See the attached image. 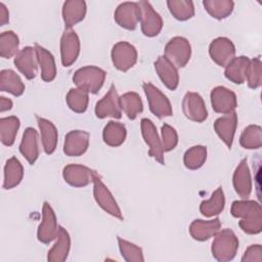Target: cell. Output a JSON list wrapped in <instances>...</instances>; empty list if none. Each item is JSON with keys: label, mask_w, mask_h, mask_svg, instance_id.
<instances>
[{"label": "cell", "mask_w": 262, "mask_h": 262, "mask_svg": "<svg viewBox=\"0 0 262 262\" xmlns=\"http://www.w3.org/2000/svg\"><path fill=\"white\" fill-rule=\"evenodd\" d=\"M36 55L38 59V64L41 68V77L45 82H51L56 76V66L53 55L44 47L39 44H35Z\"/></svg>", "instance_id": "obj_27"}, {"label": "cell", "mask_w": 262, "mask_h": 262, "mask_svg": "<svg viewBox=\"0 0 262 262\" xmlns=\"http://www.w3.org/2000/svg\"><path fill=\"white\" fill-rule=\"evenodd\" d=\"M86 2L82 0H69L62 5V18L67 29L84 19L86 14Z\"/></svg>", "instance_id": "obj_23"}, {"label": "cell", "mask_w": 262, "mask_h": 262, "mask_svg": "<svg viewBox=\"0 0 262 262\" xmlns=\"http://www.w3.org/2000/svg\"><path fill=\"white\" fill-rule=\"evenodd\" d=\"M112 61L119 71L126 72L137 61V51L135 47L128 42H118L112 49Z\"/></svg>", "instance_id": "obj_7"}, {"label": "cell", "mask_w": 262, "mask_h": 262, "mask_svg": "<svg viewBox=\"0 0 262 262\" xmlns=\"http://www.w3.org/2000/svg\"><path fill=\"white\" fill-rule=\"evenodd\" d=\"M93 195L98 206L106 213L120 220L123 219L122 212L115 198L113 196L106 185L101 181L98 175L95 176V178L93 179Z\"/></svg>", "instance_id": "obj_6"}, {"label": "cell", "mask_w": 262, "mask_h": 262, "mask_svg": "<svg viewBox=\"0 0 262 262\" xmlns=\"http://www.w3.org/2000/svg\"><path fill=\"white\" fill-rule=\"evenodd\" d=\"M12 100L9 99V98H6L4 96H1L0 97V112L1 113H4L6 111H9L12 108Z\"/></svg>", "instance_id": "obj_47"}, {"label": "cell", "mask_w": 262, "mask_h": 262, "mask_svg": "<svg viewBox=\"0 0 262 262\" xmlns=\"http://www.w3.org/2000/svg\"><path fill=\"white\" fill-rule=\"evenodd\" d=\"M24 177V168L19 160L15 157L8 159L4 166L3 188L11 189L18 185Z\"/></svg>", "instance_id": "obj_30"}, {"label": "cell", "mask_w": 262, "mask_h": 262, "mask_svg": "<svg viewBox=\"0 0 262 262\" xmlns=\"http://www.w3.org/2000/svg\"><path fill=\"white\" fill-rule=\"evenodd\" d=\"M19 151L29 162L33 165L39 157V144H38V133L32 128L28 127L24 134L19 144Z\"/></svg>", "instance_id": "obj_26"}, {"label": "cell", "mask_w": 262, "mask_h": 262, "mask_svg": "<svg viewBox=\"0 0 262 262\" xmlns=\"http://www.w3.org/2000/svg\"><path fill=\"white\" fill-rule=\"evenodd\" d=\"M233 186L236 193L242 199H248L250 196L252 191V181L251 174L247 165V159L242 160L234 171Z\"/></svg>", "instance_id": "obj_25"}, {"label": "cell", "mask_w": 262, "mask_h": 262, "mask_svg": "<svg viewBox=\"0 0 262 262\" xmlns=\"http://www.w3.org/2000/svg\"><path fill=\"white\" fill-rule=\"evenodd\" d=\"M141 18V9L138 2L121 3L115 11L116 23L127 30H134Z\"/></svg>", "instance_id": "obj_11"}, {"label": "cell", "mask_w": 262, "mask_h": 262, "mask_svg": "<svg viewBox=\"0 0 262 262\" xmlns=\"http://www.w3.org/2000/svg\"><path fill=\"white\" fill-rule=\"evenodd\" d=\"M119 248L121 255L127 262H142L144 261L143 254L141 248L137 247L136 245L125 241L121 237H118Z\"/></svg>", "instance_id": "obj_42"}, {"label": "cell", "mask_w": 262, "mask_h": 262, "mask_svg": "<svg viewBox=\"0 0 262 262\" xmlns=\"http://www.w3.org/2000/svg\"><path fill=\"white\" fill-rule=\"evenodd\" d=\"M191 47L187 39L183 37L172 38L165 47V57L175 67L183 68L189 60Z\"/></svg>", "instance_id": "obj_4"}, {"label": "cell", "mask_w": 262, "mask_h": 262, "mask_svg": "<svg viewBox=\"0 0 262 262\" xmlns=\"http://www.w3.org/2000/svg\"><path fill=\"white\" fill-rule=\"evenodd\" d=\"M88 92L80 89L73 88L67 94L68 106L75 113H84L88 106Z\"/></svg>", "instance_id": "obj_40"}, {"label": "cell", "mask_w": 262, "mask_h": 262, "mask_svg": "<svg viewBox=\"0 0 262 262\" xmlns=\"http://www.w3.org/2000/svg\"><path fill=\"white\" fill-rule=\"evenodd\" d=\"M19 126V119L15 116L0 119V139L4 145L11 146L14 143Z\"/></svg>", "instance_id": "obj_32"}, {"label": "cell", "mask_w": 262, "mask_h": 262, "mask_svg": "<svg viewBox=\"0 0 262 262\" xmlns=\"http://www.w3.org/2000/svg\"><path fill=\"white\" fill-rule=\"evenodd\" d=\"M231 215L242 218L238 222L242 230L249 234H256L261 231L262 218L261 206L254 201H234L231 205Z\"/></svg>", "instance_id": "obj_1"}, {"label": "cell", "mask_w": 262, "mask_h": 262, "mask_svg": "<svg viewBox=\"0 0 262 262\" xmlns=\"http://www.w3.org/2000/svg\"><path fill=\"white\" fill-rule=\"evenodd\" d=\"M80 53V40L72 29H67L60 39V55L63 67L72 66Z\"/></svg>", "instance_id": "obj_16"}, {"label": "cell", "mask_w": 262, "mask_h": 262, "mask_svg": "<svg viewBox=\"0 0 262 262\" xmlns=\"http://www.w3.org/2000/svg\"><path fill=\"white\" fill-rule=\"evenodd\" d=\"M126 128L123 124L115 121H110L102 132L103 141L110 146H120L126 139Z\"/></svg>", "instance_id": "obj_33"}, {"label": "cell", "mask_w": 262, "mask_h": 262, "mask_svg": "<svg viewBox=\"0 0 262 262\" xmlns=\"http://www.w3.org/2000/svg\"><path fill=\"white\" fill-rule=\"evenodd\" d=\"M89 145V133L83 130L70 131L64 139L63 152L70 157L83 155Z\"/></svg>", "instance_id": "obj_19"}, {"label": "cell", "mask_w": 262, "mask_h": 262, "mask_svg": "<svg viewBox=\"0 0 262 262\" xmlns=\"http://www.w3.org/2000/svg\"><path fill=\"white\" fill-rule=\"evenodd\" d=\"M210 97L213 110L219 114L226 115L232 113L237 105L234 92L223 86L215 87L211 91Z\"/></svg>", "instance_id": "obj_15"}, {"label": "cell", "mask_w": 262, "mask_h": 262, "mask_svg": "<svg viewBox=\"0 0 262 262\" xmlns=\"http://www.w3.org/2000/svg\"><path fill=\"white\" fill-rule=\"evenodd\" d=\"M63 179L67 183L75 187H83L93 182L97 174L90 168L82 165L71 164L63 168Z\"/></svg>", "instance_id": "obj_13"}, {"label": "cell", "mask_w": 262, "mask_h": 262, "mask_svg": "<svg viewBox=\"0 0 262 262\" xmlns=\"http://www.w3.org/2000/svg\"><path fill=\"white\" fill-rule=\"evenodd\" d=\"M155 69L161 81L170 90H175L179 84L177 68L165 56H159L155 61Z\"/></svg>", "instance_id": "obj_21"}, {"label": "cell", "mask_w": 262, "mask_h": 262, "mask_svg": "<svg viewBox=\"0 0 262 262\" xmlns=\"http://www.w3.org/2000/svg\"><path fill=\"white\" fill-rule=\"evenodd\" d=\"M203 5L212 17L223 19L232 12L234 3L230 0H206Z\"/></svg>", "instance_id": "obj_36"}, {"label": "cell", "mask_w": 262, "mask_h": 262, "mask_svg": "<svg viewBox=\"0 0 262 262\" xmlns=\"http://www.w3.org/2000/svg\"><path fill=\"white\" fill-rule=\"evenodd\" d=\"M236 124L237 117L234 112L218 118L214 123V129L217 135L227 145L228 148H230L232 145Z\"/></svg>", "instance_id": "obj_20"}, {"label": "cell", "mask_w": 262, "mask_h": 262, "mask_svg": "<svg viewBox=\"0 0 262 262\" xmlns=\"http://www.w3.org/2000/svg\"><path fill=\"white\" fill-rule=\"evenodd\" d=\"M207 159V148L203 145H195L187 149L183 157L184 165L187 169L195 170L201 168Z\"/></svg>", "instance_id": "obj_39"}, {"label": "cell", "mask_w": 262, "mask_h": 262, "mask_svg": "<svg viewBox=\"0 0 262 262\" xmlns=\"http://www.w3.org/2000/svg\"><path fill=\"white\" fill-rule=\"evenodd\" d=\"M167 5L171 14L178 20L189 19L194 14V6L192 1L170 0L167 1Z\"/></svg>", "instance_id": "obj_38"}, {"label": "cell", "mask_w": 262, "mask_h": 262, "mask_svg": "<svg viewBox=\"0 0 262 262\" xmlns=\"http://www.w3.org/2000/svg\"><path fill=\"white\" fill-rule=\"evenodd\" d=\"M246 80L250 88L255 89L261 85V60L259 56L250 61Z\"/></svg>", "instance_id": "obj_43"}, {"label": "cell", "mask_w": 262, "mask_h": 262, "mask_svg": "<svg viewBox=\"0 0 262 262\" xmlns=\"http://www.w3.org/2000/svg\"><path fill=\"white\" fill-rule=\"evenodd\" d=\"M249 64L250 59L247 56L234 57L225 67L224 75L226 79L235 84L244 83L246 81Z\"/></svg>", "instance_id": "obj_29"}, {"label": "cell", "mask_w": 262, "mask_h": 262, "mask_svg": "<svg viewBox=\"0 0 262 262\" xmlns=\"http://www.w3.org/2000/svg\"><path fill=\"white\" fill-rule=\"evenodd\" d=\"M220 227L221 223L218 218L213 220L198 219L190 224L189 233L194 239L203 242L214 236L220 230Z\"/></svg>", "instance_id": "obj_22"}, {"label": "cell", "mask_w": 262, "mask_h": 262, "mask_svg": "<svg viewBox=\"0 0 262 262\" xmlns=\"http://www.w3.org/2000/svg\"><path fill=\"white\" fill-rule=\"evenodd\" d=\"M9 21V12L4 3L0 2V26H5Z\"/></svg>", "instance_id": "obj_46"}, {"label": "cell", "mask_w": 262, "mask_h": 262, "mask_svg": "<svg viewBox=\"0 0 262 262\" xmlns=\"http://www.w3.org/2000/svg\"><path fill=\"white\" fill-rule=\"evenodd\" d=\"M209 54L218 66L226 67V64L234 58L235 47L228 38L219 37L210 43Z\"/></svg>", "instance_id": "obj_14"}, {"label": "cell", "mask_w": 262, "mask_h": 262, "mask_svg": "<svg viewBox=\"0 0 262 262\" xmlns=\"http://www.w3.org/2000/svg\"><path fill=\"white\" fill-rule=\"evenodd\" d=\"M144 93L148 100L150 112L158 118L169 117L172 115V106L167 96L151 83H143Z\"/></svg>", "instance_id": "obj_5"}, {"label": "cell", "mask_w": 262, "mask_h": 262, "mask_svg": "<svg viewBox=\"0 0 262 262\" xmlns=\"http://www.w3.org/2000/svg\"><path fill=\"white\" fill-rule=\"evenodd\" d=\"M95 115L99 119L112 117L120 119L122 110L120 105V97L116 91L115 85H112L108 92L95 105Z\"/></svg>", "instance_id": "obj_12"}, {"label": "cell", "mask_w": 262, "mask_h": 262, "mask_svg": "<svg viewBox=\"0 0 262 262\" xmlns=\"http://www.w3.org/2000/svg\"><path fill=\"white\" fill-rule=\"evenodd\" d=\"M71 248V237L69 232L62 227H58L56 242L48 251L47 259L50 262H63L67 260Z\"/></svg>", "instance_id": "obj_24"}, {"label": "cell", "mask_w": 262, "mask_h": 262, "mask_svg": "<svg viewBox=\"0 0 262 262\" xmlns=\"http://www.w3.org/2000/svg\"><path fill=\"white\" fill-rule=\"evenodd\" d=\"M225 198L222 187H218L207 201H203L200 205L201 213L206 217H212L218 215L224 209Z\"/></svg>", "instance_id": "obj_34"}, {"label": "cell", "mask_w": 262, "mask_h": 262, "mask_svg": "<svg viewBox=\"0 0 262 262\" xmlns=\"http://www.w3.org/2000/svg\"><path fill=\"white\" fill-rule=\"evenodd\" d=\"M182 110L185 117L191 121L201 123L208 117L205 101L203 97L195 92H187L183 97Z\"/></svg>", "instance_id": "obj_17"}, {"label": "cell", "mask_w": 262, "mask_h": 262, "mask_svg": "<svg viewBox=\"0 0 262 262\" xmlns=\"http://www.w3.org/2000/svg\"><path fill=\"white\" fill-rule=\"evenodd\" d=\"M261 246L260 245H252L245 252L242 261H261Z\"/></svg>", "instance_id": "obj_45"}, {"label": "cell", "mask_w": 262, "mask_h": 262, "mask_svg": "<svg viewBox=\"0 0 262 262\" xmlns=\"http://www.w3.org/2000/svg\"><path fill=\"white\" fill-rule=\"evenodd\" d=\"M141 133L145 143L148 145L149 150L148 155L154 158L157 162L161 165H164V150L162 146V141L157 133L156 126L149 119H142L141 120Z\"/></svg>", "instance_id": "obj_10"}, {"label": "cell", "mask_w": 262, "mask_h": 262, "mask_svg": "<svg viewBox=\"0 0 262 262\" xmlns=\"http://www.w3.org/2000/svg\"><path fill=\"white\" fill-rule=\"evenodd\" d=\"M261 128L257 125L248 126L241 135V145L245 148H259L261 146Z\"/></svg>", "instance_id": "obj_41"}, {"label": "cell", "mask_w": 262, "mask_h": 262, "mask_svg": "<svg viewBox=\"0 0 262 262\" xmlns=\"http://www.w3.org/2000/svg\"><path fill=\"white\" fill-rule=\"evenodd\" d=\"M37 121L41 133V140L44 151L47 155H51L55 150L57 144V129L54 124L47 119L37 117Z\"/></svg>", "instance_id": "obj_28"}, {"label": "cell", "mask_w": 262, "mask_h": 262, "mask_svg": "<svg viewBox=\"0 0 262 262\" xmlns=\"http://www.w3.org/2000/svg\"><path fill=\"white\" fill-rule=\"evenodd\" d=\"M121 110L131 120H134L138 114L143 111V104L140 96L136 92H127L120 97Z\"/></svg>", "instance_id": "obj_35"}, {"label": "cell", "mask_w": 262, "mask_h": 262, "mask_svg": "<svg viewBox=\"0 0 262 262\" xmlns=\"http://www.w3.org/2000/svg\"><path fill=\"white\" fill-rule=\"evenodd\" d=\"M212 243V255L218 261H230L234 258L238 249V239L234 232L225 228L219 230Z\"/></svg>", "instance_id": "obj_2"}, {"label": "cell", "mask_w": 262, "mask_h": 262, "mask_svg": "<svg viewBox=\"0 0 262 262\" xmlns=\"http://www.w3.org/2000/svg\"><path fill=\"white\" fill-rule=\"evenodd\" d=\"M18 37L12 31H5L0 35V55L3 58L15 56L18 52Z\"/></svg>", "instance_id": "obj_37"}, {"label": "cell", "mask_w": 262, "mask_h": 262, "mask_svg": "<svg viewBox=\"0 0 262 262\" xmlns=\"http://www.w3.org/2000/svg\"><path fill=\"white\" fill-rule=\"evenodd\" d=\"M58 227L59 226H57L56 216L53 209L49 203L44 202L42 208V221L39 224L37 231L38 241L43 244L52 242L54 238H56Z\"/></svg>", "instance_id": "obj_8"}, {"label": "cell", "mask_w": 262, "mask_h": 262, "mask_svg": "<svg viewBox=\"0 0 262 262\" xmlns=\"http://www.w3.org/2000/svg\"><path fill=\"white\" fill-rule=\"evenodd\" d=\"M14 64L27 79H34L38 73V59L35 48L27 46L19 50L14 56Z\"/></svg>", "instance_id": "obj_18"}, {"label": "cell", "mask_w": 262, "mask_h": 262, "mask_svg": "<svg viewBox=\"0 0 262 262\" xmlns=\"http://www.w3.org/2000/svg\"><path fill=\"white\" fill-rule=\"evenodd\" d=\"M0 90L14 96H20L25 91V84L12 70H2L0 73Z\"/></svg>", "instance_id": "obj_31"}, {"label": "cell", "mask_w": 262, "mask_h": 262, "mask_svg": "<svg viewBox=\"0 0 262 262\" xmlns=\"http://www.w3.org/2000/svg\"><path fill=\"white\" fill-rule=\"evenodd\" d=\"M178 142V135L176 130L168 124L162 126V146L164 151L172 150Z\"/></svg>", "instance_id": "obj_44"}, {"label": "cell", "mask_w": 262, "mask_h": 262, "mask_svg": "<svg viewBox=\"0 0 262 262\" xmlns=\"http://www.w3.org/2000/svg\"><path fill=\"white\" fill-rule=\"evenodd\" d=\"M141 9V31L147 37L157 36L163 28V19L161 15L154 9L148 1L138 2Z\"/></svg>", "instance_id": "obj_9"}, {"label": "cell", "mask_w": 262, "mask_h": 262, "mask_svg": "<svg viewBox=\"0 0 262 262\" xmlns=\"http://www.w3.org/2000/svg\"><path fill=\"white\" fill-rule=\"evenodd\" d=\"M105 72L95 66H86L77 70L73 76V82L77 88L88 93H96L102 87L105 80Z\"/></svg>", "instance_id": "obj_3"}]
</instances>
